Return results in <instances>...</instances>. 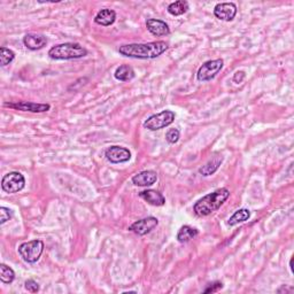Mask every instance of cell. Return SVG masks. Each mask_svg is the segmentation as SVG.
<instances>
[{
	"label": "cell",
	"mask_w": 294,
	"mask_h": 294,
	"mask_svg": "<svg viewBox=\"0 0 294 294\" xmlns=\"http://www.w3.org/2000/svg\"><path fill=\"white\" fill-rule=\"evenodd\" d=\"M167 42L158 40L146 42V44H128L120 46L118 52L122 56L134 58V59H156L167 51Z\"/></svg>",
	"instance_id": "obj_1"
},
{
	"label": "cell",
	"mask_w": 294,
	"mask_h": 294,
	"mask_svg": "<svg viewBox=\"0 0 294 294\" xmlns=\"http://www.w3.org/2000/svg\"><path fill=\"white\" fill-rule=\"evenodd\" d=\"M230 191L226 188H218L210 194L204 196L198 200L193 207V210L198 216H208L212 212L218 210L220 206L229 199Z\"/></svg>",
	"instance_id": "obj_2"
},
{
	"label": "cell",
	"mask_w": 294,
	"mask_h": 294,
	"mask_svg": "<svg viewBox=\"0 0 294 294\" xmlns=\"http://www.w3.org/2000/svg\"><path fill=\"white\" fill-rule=\"evenodd\" d=\"M48 56L53 60L80 59L88 56V50L77 42H64V44L53 46L48 51Z\"/></svg>",
	"instance_id": "obj_3"
},
{
	"label": "cell",
	"mask_w": 294,
	"mask_h": 294,
	"mask_svg": "<svg viewBox=\"0 0 294 294\" xmlns=\"http://www.w3.org/2000/svg\"><path fill=\"white\" fill-rule=\"evenodd\" d=\"M18 250L20 256L26 262L36 263L40 258L42 250H44V242L40 239H34V240L21 244Z\"/></svg>",
	"instance_id": "obj_4"
},
{
	"label": "cell",
	"mask_w": 294,
	"mask_h": 294,
	"mask_svg": "<svg viewBox=\"0 0 294 294\" xmlns=\"http://www.w3.org/2000/svg\"><path fill=\"white\" fill-rule=\"evenodd\" d=\"M175 113L172 110H164L161 113L150 116L144 123V128L150 131H156L172 124L175 120Z\"/></svg>",
	"instance_id": "obj_5"
},
{
	"label": "cell",
	"mask_w": 294,
	"mask_h": 294,
	"mask_svg": "<svg viewBox=\"0 0 294 294\" xmlns=\"http://www.w3.org/2000/svg\"><path fill=\"white\" fill-rule=\"evenodd\" d=\"M26 186V178L22 174L12 172L2 177V188L6 193H18Z\"/></svg>",
	"instance_id": "obj_6"
},
{
	"label": "cell",
	"mask_w": 294,
	"mask_h": 294,
	"mask_svg": "<svg viewBox=\"0 0 294 294\" xmlns=\"http://www.w3.org/2000/svg\"><path fill=\"white\" fill-rule=\"evenodd\" d=\"M223 68V60L222 59H216V60H210L207 62H204L199 68L198 74H196V78L200 82H208L215 78V76L220 72V69Z\"/></svg>",
	"instance_id": "obj_7"
},
{
	"label": "cell",
	"mask_w": 294,
	"mask_h": 294,
	"mask_svg": "<svg viewBox=\"0 0 294 294\" xmlns=\"http://www.w3.org/2000/svg\"><path fill=\"white\" fill-rule=\"evenodd\" d=\"M5 107L12 108L15 110L30 112V113H45L51 110L48 104H36L30 102H6Z\"/></svg>",
	"instance_id": "obj_8"
},
{
	"label": "cell",
	"mask_w": 294,
	"mask_h": 294,
	"mask_svg": "<svg viewBox=\"0 0 294 294\" xmlns=\"http://www.w3.org/2000/svg\"><path fill=\"white\" fill-rule=\"evenodd\" d=\"M105 156L112 164H124L131 158V152L126 147L110 146L106 150Z\"/></svg>",
	"instance_id": "obj_9"
},
{
	"label": "cell",
	"mask_w": 294,
	"mask_h": 294,
	"mask_svg": "<svg viewBox=\"0 0 294 294\" xmlns=\"http://www.w3.org/2000/svg\"><path fill=\"white\" fill-rule=\"evenodd\" d=\"M158 224V220L156 218H153V216H150V218H142L131 224L129 226V230L134 232V234L138 236H145L150 234L153 229H156Z\"/></svg>",
	"instance_id": "obj_10"
},
{
	"label": "cell",
	"mask_w": 294,
	"mask_h": 294,
	"mask_svg": "<svg viewBox=\"0 0 294 294\" xmlns=\"http://www.w3.org/2000/svg\"><path fill=\"white\" fill-rule=\"evenodd\" d=\"M214 15L218 20L232 21L237 15V6L234 2H220L214 8Z\"/></svg>",
	"instance_id": "obj_11"
},
{
	"label": "cell",
	"mask_w": 294,
	"mask_h": 294,
	"mask_svg": "<svg viewBox=\"0 0 294 294\" xmlns=\"http://www.w3.org/2000/svg\"><path fill=\"white\" fill-rule=\"evenodd\" d=\"M147 30L153 34V36L161 37V36H168L170 34L169 26L162 20H158V18H148L146 21Z\"/></svg>",
	"instance_id": "obj_12"
},
{
	"label": "cell",
	"mask_w": 294,
	"mask_h": 294,
	"mask_svg": "<svg viewBox=\"0 0 294 294\" xmlns=\"http://www.w3.org/2000/svg\"><path fill=\"white\" fill-rule=\"evenodd\" d=\"M158 180V174L153 170H145L132 177V183L136 186H150Z\"/></svg>",
	"instance_id": "obj_13"
},
{
	"label": "cell",
	"mask_w": 294,
	"mask_h": 294,
	"mask_svg": "<svg viewBox=\"0 0 294 294\" xmlns=\"http://www.w3.org/2000/svg\"><path fill=\"white\" fill-rule=\"evenodd\" d=\"M23 44L26 48L32 50V51H37V50L42 48L48 44V40L42 34H28L23 37Z\"/></svg>",
	"instance_id": "obj_14"
},
{
	"label": "cell",
	"mask_w": 294,
	"mask_h": 294,
	"mask_svg": "<svg viewBox=\"0 0 294 294\" xmlns=\"http://www.w3.org/2000/svg\"><path fill=\"white\" fill-rule=\"evenodd\" d=\"M139 196L152 206L160 207L166 204L164 196H162V193L156 191V190H146V191L139 192Z\"/></svg>",
	"instance_id": "obj_15"
},
{
	"label": "cell",
	"mask_w": 294,
	"mask_h": 294,
	"mask_svg": "<svg viewBox=\"0 0 294 294\" xmlns=\"http://www.w3.org/2000/svg\"><path fill=\"white\" fill-rule=\"evenodd\" d=\"M116 20V13L113 10H102L98 14L96 15L94 22L96 24L102 26H110L113 24Z\"/></svg>",
	"instance_id": "obj_16"
},
{
	"label": "cell",
	"mask_w": 294,
	"mask_h": 294,
	"mask_svg": "<svg viewBox=\"0 0 294 294\" xmlns=\"http://www.w3.org/2000/svg\"><path fill=\"white\" fill-rule=\"evenodd\" d=\"M222 162H223V156H216L212 158H210V160L208 161L207 164L204 166V167H201L199 172L202 176H210L214 172H218V169L220 168V164H222Z\"/></svg>",
	"instance_id": "obj_17"
},
{
	"label": "cell",
	"mask_w": 294,
	"mask_h": 294,
	"mask_svg": "<svg viewBox=\"0 0 294 294\" xmlns=\"http://www.w3.org/2000/svg\"><path fill=\"white\" fill-rule=\"evenodd\" d=\"M115 78L118 80H121V82H128V80H131L134 78V70L132 67L128 64H122L116 69L114 74Z\"/></svg>",
	"instance_id": "obj_18"
},
{
	"label": "cell",
	"mask_w": 294,
	"mask_h": 294,
	"mask_svg": "<svg viewBox=\"0 0 294 294\" xmlns=\"http://www.w3.org/2000/svg\"><path fill=\"white\" fill-rule=\"evenodd\" d=\"M198 234H199V231L196 230V228H192L190 226H184L180 228L178 234H177V240L182 244H184V242H190L193 238H196Z\"/></svg>",
	"instance_id": "obj_19"
},
{
	"label": "cell",
	"mask_w": 294,
	"mask_h": 294,
	"mask_svg": "<svg viewBox=\"0 0 294 294\" xmlns=\"http://www.w3.org/2000/svg\"><path fill=\"white\" fill-rule=\"evenodd\" d=\"M250 218V212L248 210H246V208H242V210H238L237 212H234V214L231 216L229 220H228V224H229L230 226H237V224L239 223L248 220Z\"/></svg>",
	"instance_id": "obj_20"
},
{
	"label": "cell",
	"mask_w": 294,
	"mask_h": 294,
	"mask_svg": "<svg viewBox=\"0 0 294 294\" xmlns=\"http://www.w3.org/2000/svg\"><path fill=\"white\" fill-rule=\"evenodd\" d=\"M188 10V2H184V0H178V2H172L168 6V12L169 14L174 15V16H180V15H183Z\"/></svg>",
	"instance_id": "obj_21"
},
{
	"label": "cell",
	"mask_w": 294,
	"mask_h": 294,
	"mask_svg": "<svg viewBox=\"0 0 294 294\" xmlns=\"http://www.w3.org/2000/svg\"><path fill=\"white\" fill-rule=\"evenodd\" d=\"M15 280V272L13 269L7 266L5 263H2L0 264V280L5 284H10L13 283Z\"/></svg>",
	"instance_id": "obj_22"
},
{
	"label": "cell",
	"mask_w": 294,
	"mask_h": 294,
	"mask_svg": "<svg viewBox=\"0 0 294 294\" xmlns=\"http://www.w3.org/2000/svg\"><path fill=\"white\" fill-rule=\"evenodd\" d=\"M14 59H15V53L12 51V50L4 48V46L0 48V64H2V67L10 64Z\"/></svg>",
	"instance_id": "obj_23"
},
{
	"label": "cell",
	"mask_w": 294,
	"mask_h": 294,
	"mask_svg": "<svg viewBox=\"0 0 294 294\" xmlns=\"http://www.w3.org/2000/svg\"><path fill=\"white\" fill-rule=\"evenodd\" d=\"M13 218V210L7 207H0V224H5Z\"/></svg>",
	"instance_id": "obj_24"
},
{
	"label": "cell",
	"mask_w": 294,
	"mask_h": 294,
	"mask_svg": "<svg viewBox=\"0 0 294 294\" xmlns=\"http://www.w3.org/2000/svg\"><path fill=\"white\" fill-rule=\"evenodd\" d=\"M180 134L178 129H170L166 134V139H167L169 144H176L180 140Z\"/></svg>",
	"instance_id": "obj_25"
},
{
	"label": "cell",
	"mask_w": 294,
	"mask_h": 294,
	"mask_svg": "<svg viewBox=\"0 0 294 294\" xmlns=\"http://www.w3.org/2000/svg\"><path fill=\"white\" fill-rule=\"evenodd\" d=\"M24 286H26V291H29L32 293H37L38 291H40V284H38L37 282L34 280H26L24 283Z\"/></svg>",
	"instance_id": "obj_26"
},
{
	"label": "cell",
	"mask_w": 294,
	"mask_h": 294,
	"mask_svg": "<svg viewBox=\"0 0 294 294\" xmlns=\"http://www.w3.org/2000/svg\"><path fill=\"white\" fill-rule=\"evenodd\" d=\"M223 288V283L222 282H215V283L210 284L208 288L204 290V293H215V292H218L220 290Z\"/></svg>",
	"instance_id": "obj_27"
},
{
	"label": "cell",
	"mask_w": 294,
	"mask_h": 294,
	"mask_svg": "<svg viewBox=\"0 0 294 294\" xmlns=\"http://www.w3.org/2000/svg\"><path fill=\"white\" fill-rule=\"evenodd\" d=\"M245 76H246V74L244 72H237L234 76V83H242L244 78H245Z\"/></svg>",
	"instance_id": "obj_28"
},
{
	"label": "cell",
	"mask_w": 294,
	"mask_h": 294,
	"mask_svg": "<svg viewBox=\"0 0 294 294\" xmlns=\"http://www.w3.org/2000/svg\"><path fill=\"white\" fill-rule=\"evenodd\" d=\"M277 292L278 293H283V292H285V293H292L293 292V288H288V285H283L280 290H278Z\"/></svg>",
	"instance_id": "obj_29"
}]
</instances>
